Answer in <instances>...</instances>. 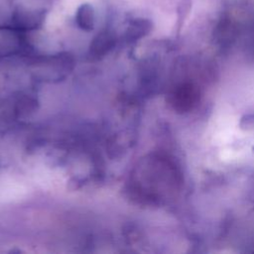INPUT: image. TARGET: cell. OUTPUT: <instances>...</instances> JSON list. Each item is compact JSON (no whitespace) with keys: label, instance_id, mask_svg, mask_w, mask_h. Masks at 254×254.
<instances>
[{"label":"cell","instance_id":"obj_4","mask_svg":"<svg viewBox=\"0 0 254 254\" xmlns=\"http://www.w3.org/2000/svg\"><path fill=\"white\" fill-rule=\"evenodd\" d=\"M150 29V24L146 19H134L130 22V26L126 32L130 39H137L145 35Z\"/></svg>","mask_w":254,"mask_h":254},{"label":"cell","instance_id":"obj_1","mask_svg":"<svg viewBox=\"0 0 254 254\" xmlns=\"http://www.w3.org/2000/svg\"><path fill=\"white\" fill-rule=\"evenodd\" d=\"M199 101V90L192 83L186 82L179 85L171 94L170 102L173 108L181 113L189 112Z\"/></svg>","mask_w":254,"mask_h":254},{"label":"cell","instance_id":"obj_3","mask_svg":"<svg viewBox=\"0 0 254 254\" xmlns=\"http://www.w3.org/2000/svg\"><path fill=\"white\" fill-rule=\"evenodd\" d=\"M75 22L77 26L84 31H91L95 25V11L91 4H81L75 13Z\"/></svg>","mask_w":254,"mask_h":254},{"label":"cell","instance_id":"obj_2","mask_svg":"<svg viewBox=\"0 0 254 254\" xmlns=\"http://www.w3.org/2000/svg\"><path fill=\"white\" fill-rule=\"evenodd\" d=\"M44 14L42 11L26 7H18L13 14L12 22L17 28L35 29L43 22Z\"/></svg>","mask_w":254,"mask_h":254},{"label":"cell","instance_id":"obj_5","mask_svg":"<svg viewBox=\"0 0 254 254\" xmlns=\"http://www.w3.org/2000/svg\"><path fill=\"white\" fill-rule=\"evenodd\" d=\"M114 35L110 32H103L99 34L92 43V48L95 52L101 53L103 51L108 50L114 44Z\"/></svg>","mask_w":254,"mask_h":254}]
</instances>
